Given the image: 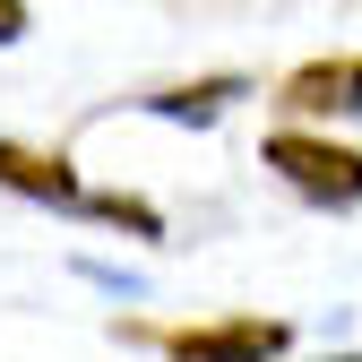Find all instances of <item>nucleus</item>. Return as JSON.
I'll return each mask as SVG.
<instances>
[{
	"label": "nucleus",
	"mask_w": 362,
	"mask_h": 362,
	"mask_svg": "<svg viewBox=\"0 0 362 362\" xmlns=\"http://www.w3.org/2000/svg\"><path fill=\"white\" fill-rule=\"evenodd\" d=\"M259 164L285 181L293 199H310V207H362V147H345V139H328V129H276V139L259 147Z\"/></svg>",
	"instance_id": "obj_1"
},
{
	"label": "nucleus",
	"mask_w": 362,
	"mask_h": 362,
	"mask_svg": "<svg viewBox=\"0 0 362 362\" xmlns=\"http://www.w3.org/2000/svg\"><path fill=\"white\" fill-rule=\"evenodd\" d=\"M293 328L285 320H259V310H242V320H207V328H173L164 354L173 362H285Z\"/></svg>",
	"instance_id": "obj_2"
},
{
	"label": "nucleus",
	"mask_w": 362,
	"mask_h": 362,
	"mask_svg": "<svg viewBox=\"0 0 362 362\" xmlns=\"http://www.w3.org/2000/svg\"><path fill=\"white\" fill-rule=\"evenodd\" d=\"M276 104L293 121H354L362 112V52H328V61H302L276 78Z\"/></svg>",
	"instance_id": "obj_3"
},
{
	"label": "nucleus",
	"mask_w": 362,
	"mask_h": 362,
	"mask_svg": "<svg viewBox=\"0 0 362 362\" xmlns=\"http://www.w3.org/2000/svg\"><path fill=\"white\" fill-rule=\"evenodd\" d=\"M0 190H18L35 207H86V181L61 147H26V139H0Z\"/></svg>",
	"instance_id": "obj_4"
},
{
	"label": "nucleus",
	"mask_w": 362,
	"mask_h": 362,
	"mask_svg": "<svg viewBox=\"0 0 362 362\" xmlns=\"http://www.w3.org/2000/svg\"><path fill=\"white\" fill-rule=\"evenodd\" d=\"M250 95V78H233V69H224V78H190V86H164V95H147V112L156 121H190V129H216L224 112H233Z\"/></svg>",
	"instance_id": "obj_5"
},
{
	"label": "nucleus",
	"mask_w": 362,
	"mask_h": 362,
	"mask_svg": "<svg viewBox=\"0 0 362 362\" xmlns=\"http://www.w3.org/2000/svg\"><path fill=\"white\" fill-rule=\"evenodd\" d=\"M78 216H95V224H121L129 242H164V216L147 207V199H129V190H86V207Z\"/></svg>",
	"instance_id": "obj_6"
},
{
	"label": "nucleus",
	"mask_w": 362,
	"mask_h": 362,
	"mask_svg": "<svg viewBox=\"0 0 362 362\" xmlns=\"http://www.w3.org/2000/svg\"><path fill=\"white\" fill-rule=\"evenodd\" d=\"M26 26H35L26 0H0V43H26Z\"/></svg>",
	"instance_id": "obj_7"
},
{
	"label": "nucleus",
	"mask_w": 362,
	"mask_h": 362,
	"mask_svg": "<svg viewBox=\"0 0 362 362\" xmlns=\"http://www.w3.org/2000/svg\"><path fill=\"white\" fill-rule=\"evenodd\" d=\"M328 362H362V354H328Z\"/></svg>",
	"instance_id": "obj_8"
}]
</instances>
